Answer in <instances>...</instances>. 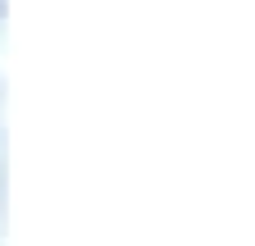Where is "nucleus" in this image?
Masks as SVG:
<instances>
[]
</instances>
